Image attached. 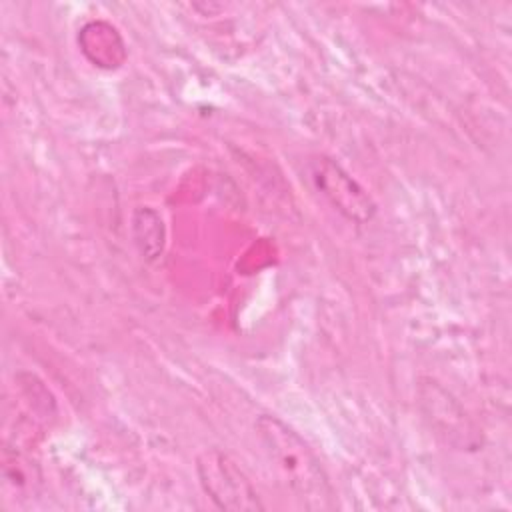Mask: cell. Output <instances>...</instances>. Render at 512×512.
<instances>
[{
    "mask_svg": "<svg viewBox=\"0 0 512 512\" xmlns=\"http://www.w3.org/2000/svg\"><path fill=\"white\" fill-rule=\"evenodd\" d=\"M78 46L82 54L98 68L114 70L126 60V44L120 32L106 20L86 22L78 30Z\"/></svg>",
    "mask_w": 512,
    "mask_h": 512,
    "instance_id": "cell-4",
    "label": "cell"
},
{
    "mask_svg": "<svg viewBox=\"0 0 512 512\" xmlns=\"http://www.w3.org/2000/svg\"><path fill=\"white\" fill-rule=\"evenodd\" d=\"M132 238L144 260L154 262L164 252V224L156 210L136 208L132 214Z\"/></svg>",
    "mask_w": 512,
    "mask_h": 512,
    "instance_id": "cell-5",
    "label": "cell"
},
{
    "mask_svg": "<svg viewBox=\"0 0 512 512\" xmlns=\"http://www.w3.org/2000/svg\"><path fill=\"white\" fill-rule=\"evenodd\" d=\"M306 174L314 190L348 222L368 224L376 216V202L366 188L328 156L310 158Z\"/></svg>",
    "mask_w": 512,
    "mask_h": 512,
    "instance_id": "cell-3",
    "label": "cell"
},
{
    "mask_svg": "<svg viewBox=\"0 0 512 512\" xmlns=\"http://www.w3.org/2000/svg\"><path fill=\"white\" fill-rule=\"evenodd\" d=\"M254 428L274 474L304 508L334 510L338 506L322 462L296 430L270 414L258 416Z\"/></svg>",
    "mask_w": 512,
    "mask_h": 512,
    "instance_id": "cell-1",
    "label": "cell"
},
{
    "mask_svg": "<svg viewBox=\"0 0 512 512\" xmlns=\"http://www.w3.org/2000/svg\"><path fill=\"white\" fill-rule=\"evenodd\" d=\"M196 472L204 494L220 510H264V502L260 500L258 490L230 454L218 448L204 450L196 458Z\"/></svg>",
    "mask_w": 512,
    "mask_h": 512,
    "instance_id": "cell-2",
    "label": "cell"
}]
</instances>
